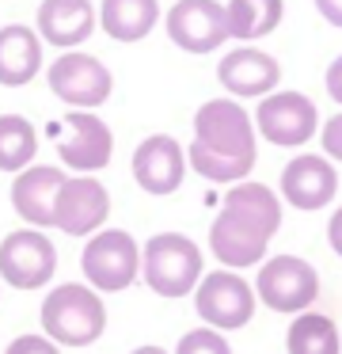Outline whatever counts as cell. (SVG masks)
<instances>
[{"instance_id": "obj_3", "label": "cell", "mask_w": 342, "mask_h": 354, "mask_svg": "<svg viewBox=\"0 0 342 354\" xmlns=\"http://www.w3.org/2000/svg\"><path fill=\"white\" fill-rule=\"evenodd\" d=\"M38 320H42V335L53 346H95L106 331L103 293L84 282H57L42 297Z\"/></svg>"}, {"instance_id": "obj_4", "label": "cell", "mask_w": 342, "mask_h": 354, "mask_svg": "<svg viewBox=\"0 0 342 354\" xmlns=\"http://www.w3.org/2000/svg\"><path fill=\"white\" fill-rule=\"evenodd\" d=\"M205 274V255L182 232H156L141 244V282L156 297H187Z\"/></svg>"}, {"instance_id": "obj_23", "label": "cell", "mask_w": 342, "mask_h": 354, "mask_svg": "<svg viewBox=\"0 0 342 354\" xmlns=\"http://www.w3.org/2000/svg\"><path fill=\"white\" fill-rule=\"evenodd\" d=\"M38 156V133L30 118L23 115H0V171L19 176Z\"/></svg>"}, {"instance_id": "obj_11", "label": "cell", "mask_w": 342, "mask_h": 354, "mask_svg": "<svg viewBox=\"0 0 342 354\" xmlns=\"http://www.w3.org/2000/svg\"><path fill=\"white\" fill-rule=\"evenodd\" d=\"M255 133L278 149H301L319 133V111L304 92H270L258 100Z\"/></svg>"}, {"instance_id": "obj_6", "label": "cell", "mask_w": 342, "mask_h": 354, "mask_svg": "<svg viewBox=\"0 0 342 354\" xmlns=\"http://www.w3.org/2000/svg\"><path fill=\"white\" fill-rule=\"evenodd\" d=\"M251 286H255V297L270 313H281V316L312 313V305L319 301V270L308 259L289 252L258 263V274Z\"/></svg>"}, {"instance_id": "obj_21", "label": "cell", "mask_w": 342, "mask_h": 354, "mask_svg": "<svg viewBox=\"0 0 342 354\" xmlns=\"http://www.w3.org/2000/svg\"><path fill=\"white\" fill-rule=\"evenodd\" d=\"M281 16H285V0H228V39H240L243 46L255 39H266L270 31H278Z\"/></svg>"}, {"instance_id": "obj_15", "label": "cell", "mask_w": 342, "mask_h": 354, "mask_svg": "<svg viewBox=\"0 0 342 354\" xmlns=\"http://www.w3.org/2000/svg\"><path fill=\"white\" fill-rule=\"evenodd\" d=\"M129 171H133L137 187L152 198H164V194H175L187 179V153L182 145L171 138V133H152L141 145L133 149V160H129Z\"/></svg>"}, {"instance_id": "obj_30", "label": "cell", "mask_w": 342, "mask_h": 354, "mask_svg": "<svg viewBox=\"0 0 342 354\" xmlns=\"http://www.w3.org/2000/svg\"><path fill=\"white\" fill-rule=\"evenodd\" d=\"M129 354H171V351H164V346H156V343H141V346H133Z\"/></svg>"}, {"instance_id": "obj_26", "label": "cell", "mask_w": 342, "mask_h": 354, "mask_svg": "<svg viewBox=\"0 0 342 354\" xmlns=\"http://www.w3.org/2000/svg\"><path fill=\"white\" fill-rule=\"evenodd\" d=\"M4 354H61V346H53L50 339L38 331V335H15L4 346Z\"/></svg>"}, {"instance_id": "obj_24", "label": "cell", "mask_w": 342, "mask_h": 354, "mask_svg": "<svg viewBox=\"0 0 342 354\" xmlns=\"http://www.w3.org/2000/svg\"><path fill=\"white\" fill-rule=\"evenodd\" d=\"M171 354H232V346H228V339L220 335V331H213L202 324V328L182 331Z\"/></svg>"}, {"instance_id": "obj_16", "label": "cell", "mask_w": 342, "mask_h": 354, "mask_svg": "<svg viewBox=\"0 0 342 354\" xmlns=\"http://www.w3.org/2000/svg\"><path fill=\"white\" fill-rule=\"evenodd\" d=\"M217 80L232 100H263L278 92L281 84V65L258 46H236L217 62Z\"/></svg>"}, {"instance_id": "obj_7", "label": "cell", "mask_w": 342, "mask_h": 354, "mask_svg": "<svg viewBox=\"0 0 342 354\" xmlns=\"http://www.w3.org/2000/svg\"><path fill=\"white\" fill-rule=\"evenodd\" d=\"M255 286L240 274V270H209L202 274V282L194 286V313L202 316L205 328L213 331H240L255 320Z\"/></svg>"}, {"instance_id": "obj_18", "label": "cell", "mask_w": 342, "mask_h": 354, "mask_svg": "<svg viewBox=\"0 0 342 354\" xmlns=\"http://www.w3.org/2000/svg\"><path fill=\"white\" fill-rule=\"evenodd\" d=\"M95 27L99 12L91 8V0H42L35 16L38 39L57 50H76L80 42L91 39Z\"/></svg>"}, {"instance_id": "obj_20", "label": "cell", "mask_w": 342, "mask_h": 354, "mask_svg": "<svg viewBox=\"0 0 342 354\" xmlns=\"http://www.w3.org/2000/svg\"><path fill=\"white\" fill-rule=\"evenodd\" d=\"M160 24V0H103L99 27L114 42H141Z\"/></svg>"}, {"instance_id": "obj_22", "label": "cell", "mask_w": 342, "mask_h": 354, "mask_svg": "<svg viewBox=\"0 0 342 354\" xmlns=\"http://www.w3.org/2000/svg\"><path fill=\"white\" fill-rule=\"evenodd\" d=\"M285 354H342V331L327 313H301L285 328Z\"/></svg>"}, {"instance_id": "obj_25", "label": "cell", "mask_w": 342, "mask_h": 354, "mask_svg": "<svg viewBox=\"0 0 342 354\" xmlns=\"http://www.w3.org/2000/svg\"><path fill=\"white\" fill-rule=\"evenodd\" d=\"M319 145H323V156L331 164H342V115H331L319 126Z\"/></svg>"}, {"instance_id": "obj_9", "label": "cell", "mask_w": 342, "mask_h": 354, "mask_svg": "<svg viewBox=\"0 0 342 354\" xmlns=\"http://www.w3.org/2000/svg\"><path fill=\"white\" fill-rule=\"evenodd\" d=\"M57 274V248L42 229H12L0 240V282L12 290H42Z\"/></svg>"}, {"instance_id": "obj_1", "label": "cell", "mask_w": 342, "mask_h": 354, "mask_svg": "<svg viewBox=\"0 0 342 354\" xmlns=\"http://www.w3.org/2000/svg\"><path fill=\"white\" fill-rule=\"evenodd\" d=\"M281 229V198L258 179L232 183L209 225V252L225 270H247L266 259V248Z\"/></svg>"}, {"instance_id": "obj_12", "label": "cell", "mask_w": 342, "mask_h": 354, "mask_svg": "<svg viewBox=\"0 0 342 354\" xmlns=\"http://www.w3.org/2000/svg\"><path fill=\"white\" fill-rule=\"evenodd\" d=\"M106 217H111V191L95 176H65L53 198V229L88 240L99 229H106Z\"/></svg>"}, {"instance_id": "obj_10", "label": "cell", "mask_w": 342, "mask_h": 354, "mask_svg": "<svg viewBox=\"0 0 342 354\" xmlns=\"http://www.w3.org/2000/svg\"><path fill=\"white\" fill-rule=\"evenodd\" d=\"M46 84H50V92L73 111H95V107H103L114 92L111 69H106L99 57L80 54V50L57 54V62L46 69Z\"/></svg>"}, {"instance_id": "obj_2", "label": "cell", "mask_w": 342, "mask_h": 354, "mask_svg": "<svg viewBox=\"0 0 342 354\" xmlns=\"http://www.w3.org/2000/svg\"><path fill=\"white\" fill-rule=\"evenodd\" d=\"M258 160V133L243 103L205 100L194 115V141L187 149V168L209 183H243Z\"/></svg>"}, {"instance_id": "obj_28", "label": "cell", "mask_w": 342, "mask_h": 354, "mask_svg": "<svg viewBox=\"0 0 342 354\" xmlns=\"http://www.w3.org/2000/svg\"><path fill=\"white\" fill-rule=\"evenodd\" d=\"M327 244H331V252L342 259V206H334L331 221H327Z\"/></svg>"}, {"instance_id": "obj_17", "label": "cell", "mask_w": 342, "mask_h": 354, "mask_svg": "<svg viewBox=\"0 0 342 354\" xmlns=\"http://www.w3.org/2000/svg\"><path fill=\"white\" fill-rule=\"evenodd\" d=\"M65 171L53 164H30L12 179V209L27 229H53V198H57Z\"/></svg>"}, {"instance_id": "obj_14", "label": "cell", "mask_w": 342, "mask_h": 354, "mask_svg": "<svg viewBox=\"0 0 342 354\" xmlns=\"http://www.w3.org/2000/svg\"><path fill=\"white\" fill-rule=\"evenodd\" d=\"M339 194V171L327 156L319 153H296L293 160L281 168V183H278V198L289 202L301 214H316L327 209Z\"/></svg>"}, {"instance_id": "obj_29", "label": "cell", "mask_w": 342, "mask_h": 354, "mask_svg": "<svg viewBox=\"0 0 342 354\" xmlns=\"http://www.w3.org/2000/svg\"><path fill=\"white\" fill-rule=\"evenodd\" d=\"M316 12L331 27H342V0H316Z\"/></svg>"}, {"instance_id": "obj_5", "label": "cell", "mask_w": 342, "mask_h": 354, "mask_svg": "<svg viewBox=\"0 0 342 354\" xmlns=\"http://www.w3.org/2000/svg\"><path fill=\"white\" fill-rule=\"evenodd\" d=\"M80 270L95 293H122L141 282V244L126 229H99L80 248Z\"/></svg>"}, {"instance_id": "obj_13", "label": "cell", "mask_w": 342, "mask_h": 354, "mask_svg": "<svg viewBox=\"0 0 342 354\" xmlns=\"http://www.w3.org/2000/svg\"><path fill=\"white\" fill-rule=\"evenodd\" d=\"M164 27L167 39L182 54H213L228 42L225 4H217V0H179V4H171Z\"/></svg>"}, {"instance_id": "obj_19", "label": "cell", "mask_w": 342, "mask_h": 354, "mask_svg": "<svg viewBox=\"0 0 342 354\" xmlns=\"http://www.w3.org/2000/svg\"><path fill=\"white\" fill-rule=\"evenodd\" d=\"M42 73V39L27 24L0 27V84L23 88Z\"/></svg>"}, {"instance_id": "obj_27", "label": "cell", "mask_w": 342, "mask_h": 354, "mask_svg": "<svg viewBox=\"0 0 342 354\" xmlns=\"http://www.w3.org/2000/svg\"><path fill=\"white\" fill-rule=\"evenodd\" d=\"M323 88H327V95H331V100L342 107V54L334 57L331 65H327V73H323Z\"/></svg>"}, {"instance_id": "obj_8", "label": "cell", "mask_w": 342, "mask_h": 354, "mask_svg": "<svg viewBox=\"0 0 342 354\" xmlns=\"http://www.w3.org/2000/svg\"><path fill=\"white\" fill-rule=\"evenodd\" d=\"M53 145H57V156L65 168H73L76 176H95L114 156V133L91 111H68L53 126Z\"/></svg>"}]
</instances>
